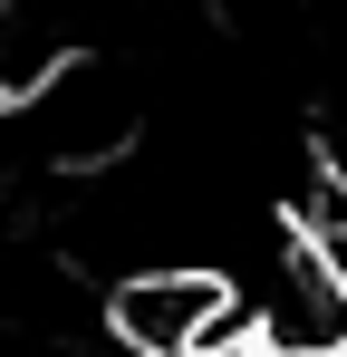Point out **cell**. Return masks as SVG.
<instances>
[{
	"mask_svg": "<svg viewBox=\"0 0 347 357\" xmlns=\"http://www.w3.org/2000/svg\"><path fill=\"white\" fill-rule=\"evenodd\" d=\"M107 348H135V357H251V309H241L231 261L164 251V261L116 271Z\"/></svg>",
	"mask_w": 347,
	"mask_h": 357,
	"instance_id": "obj_1",
	"label": "cell"
},
{
	"mask_svg": "<svg viewBox=\"0 0 347 357\" xmlns=\"http://www.w3.org/2000/svg\"><path fill=\"white\" fill-rule=\"evenodd\" d=\"M241 280V309H251V348L261 357H328L347 348V271L328 261V241L309 222H270L251 241V271Z\"/></svg>",
	"mask_w": 347,
	"mask_h": 357,
	"instance_id": "obj_2",
	"label": "cell"
},
{
	"mask_svg": "<svg viewBox=\"0 0 347 357\" xmlns=\"http://www.w3.org/2000/svg\"><path fill=\"white\" fill-rule=\"evenodd\" d=\"M328 357H347V348H328Z\"/></svg>",
	"mask_w": 347,
	"mask_h": 357,
	"instance_id": "obj_3",
	"label": "cell"
}]
</instances>
